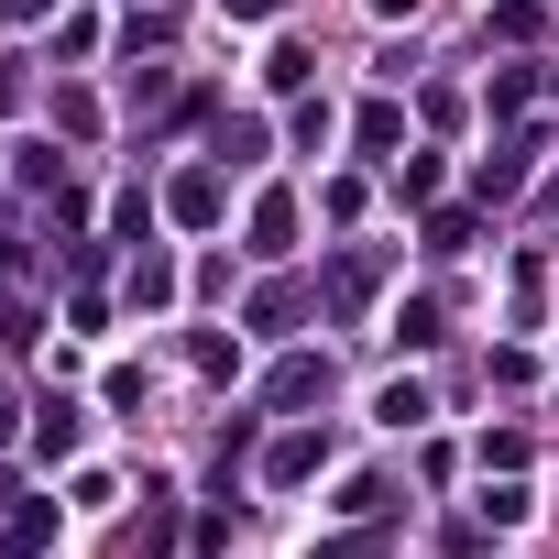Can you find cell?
Returning <instances> with one entry per match:
<instances>
[{
	"instance_id": "obj_1",
	"label": "cell",
	"mask_w": 559,
	"mask_h": 559,
	"mask_svg": "<svg viewBox=\"0 0 559 559\" xmlns=\"http://www.w3.org/2000/svg\"><path fill=\"white\" fill-rule=\"evenodd\" d=\"M319 461H330V439H308V428H297V439H274V450H263V472H274V483H308Z\"/></svg>"
},
{
	"instance_id": "obj_2",
	"label": "cell",
	"mask_w": 559,
	"mask_h": 559,
	"mask_svg": "<svg viewBox=\"0 0 559 559\" xmlns=\"http://www.w3.org/2000/svg\"><path fill=\"white\" fill-rule=\"evenodd\" d=\"M56 537V504H12V515H0V548H12V559H34Z\"/></svg>"
},
{
	"instance_id": "obj_3",
	"label": "cell",
	"mask_w": 559,
	"mask_h": 559,
	"mask_svg": "<svg viewBox=\"0 0 559 559\" xmlns=\"http://www.w3.org/2000/svg\"><path fill=\"white\" fill-rule=\"evenodd\" d=\"M176 219H187V230H209V219H219V176H209V165H198V176H176Z\"/></svg>"
},
{
	"instance_id": "obj_4",
	"label": "cell",
	"mask_w": 559,
	"mask_h": 559,
	"mask_svg": "<svg viewBox=\"0 0 559 559\" xmlns=\"http://www.w3.org/2000/svg\"><path fill=\"white\" fill-rule=\"evenodd\" d=\"M286 241H297V209L263 198V209H252V252H286Z\"/></svg>"
},
{
	"instance_id": "obj_5",
	"label": "cell",
	"mask_w": 559,
	"mask_h": 559,
	"mask_svg": "<svg viewBox=\"0 0 559 559\" xmlns=\"http://www.w3.org/2000/svg\"><path fill=\"white\" fill-rule=\"evenodd\" d=\"M373 274H384V252H341V274H330L341 308H362V297H373Z\"/></svg>"
},
{
	"instance_id": "obj_6",
	"label": "cell",
	"mask_w": 559,
	"mask_h": 559,
	"mask_svg": "<svg viewBox=\"0 0 559 559\" xmlns=\"http://www.w3.org/2000/svg\"><path fill=\"white\" fill-rule=\"evenodd\" d=\"M165 297H176V263L143 252V263H132V308H165Z\"/></svg>"
},
{
	"instance_id": "obj_7",
	"label": "cell",
	"mask_w": 559,
	"mask_h": 559,
	"mask_svg": "<svg viewBox=\"0 0 559 559\" xmlns=\"http://www.w3.org/2000/svg\"><path fill=\"white\" fill-rule=\"evenodd\" d=\"M308 395H330V362H286L274 373V406H308Z\"/></svg>"
},
{
	"instance_id": "obj_8",
	"label": "cell",
	"mask_w": 559,
	"mask_h": 559,
	"mask_svg": "<svg viewBox=\"0 0 559 559\" xmlns=\"http://www.w3.org/2000/svg\"><path fill=\"white\" fill-rule=\"evenodd\" d=\"M395 143H406V110L373 99V110H362V154H395Z\"/></svg>"
},
{
	"instance_id": "obj_9",
	"label": "cell",
	"mask_w": 559,
	"mask_h": 559,
	"mask_svg": "<svg viewBox=\"0 0 559 559\" xmlns=\"http://www.w3.org/2000/svg\"><path fill=\"white\" fill-rule=\"evenodd\" d=\"M526 154H537V143H504V154L483 165V198H515V187H526Z\"/></svg>"
},
{
	"instance_id": "obj_10",
	"label": "cell",
	"mask_w": 559,
	"mask_h": 559,
	"mask_svg": "<svg viewBox=\"0 0 559 559\" xmlns=\"http://www.w3.org/2000/svg\"><path fill=\"white\" fill-rule=\"evenodd\" d=\"M34 450L67 461V450H78V406H45V417H34Z\"/></svg>"
},
{
	"instance_id": "obj_11",
	"label": "cell",
	"mask_w": 559,
	"mask_h": 559,
	"mask_svg": "<svg viewBox=\"0 0 559 559\" xmlns=\"http://www.w3.org/2000/svg\"><path fill=\"white\" fill-rule=\"evenodd\" d=\"M373 417H384V428H417V417H428V395H417V384H384V395H373Z\"/></svg>"
},
{
	"instance_id": "obj_12",
	"label": "cell",
	"mask_w": 559,
	"mask_h": 559,
	"mask_svg": "<svg viewBox=\"0 0 559 559\" xmlns=\"http://www.w3.org/2000/svg\"><path fill=\"white\" fill-rule=\"evenodd\" d=\"M263 88H308V45H274L263 56Z\"/></svg>"
},
{
	"instance_id": "obj_13",
	"label": "cell",
	"mask_w": 559,
	"mask_h": 559,
	"mask_svg": "<svg viewBox=\"0 0 559 559\" xmlns=\"http://www.w3.org/2000/svg\"><path fill=\"white\" fill-rule=\"evenodd\" d=\"M12 176L23 187H56V143H12Z\"/></svg>"
},
{
	"instance_id": "obj_14",
	"label": "cell",
	"mask_w": 559,
	"mask_h": 559,
	"mask_svg": "<svg viewBox=\"0 0 559 559\" xmlns=\"http://www.w3.org/2000/svg\"><path fill=\"white\" fill-rule=\"evenodd\" d=\"M395 341H406V352H428V341H439V308H428V297H417V308H395Z\"/></svg>"
},
{
	"instance_id": "obj_15",
	"label": "cell",
	"mask_w": 559,
	"mask_h": 559,
	"mask_svg": "<svg viewBox=\"0 0 559 559\" xmlns=\"http://www.w3.org/2000/svg\"><path fill=\"white\" fill-rule=\"evenodd\" d=\"M274 12H286V0H230V23H274Z\"/></svg>"
},
{
	"instance_id": "obj_16",
	"label": "cell",
	"mask_w": 559,
	"mask_h": 559,
	"mask_svg": "<svg viewBox=\"0 0 559 559\" xmlns=\"http://www.w3.org/2000/svg\"><path fill=\"white\" fill-rule=\"evenodd\" d=\"M0 12H12V23H45V12H56V0H0Z\"/></svg>"
},
{
	"instance_id": "obj_17",
	"label": "cell",
	"mask_w": 559,
	"mask_h": 559,
	"mask_svg": "<svg viewBox=\"0 0 559 559\" xmlns=\"http://www.w3.org/2000/svg\"><path fill=\"white\" fill-rule=\"evenodd\" d=\"M373 12H384V23H406V12H428V0H373Z\"/></svg>"
},
{
	"instance_id": "obj_18",
	"label": "cell",
	"mask_w": 559,
	"mask_h": 559,
	"mask_svg": "<svg viewBox=\"0 0 559 559\" xmlns=\"http://www.w3.org/2000/svg\"><path fill=\"white\" fill-rule=\"evenodd\" d=\"M0 439H12V406H0Z\"/></svg>"
}]
</instances>
